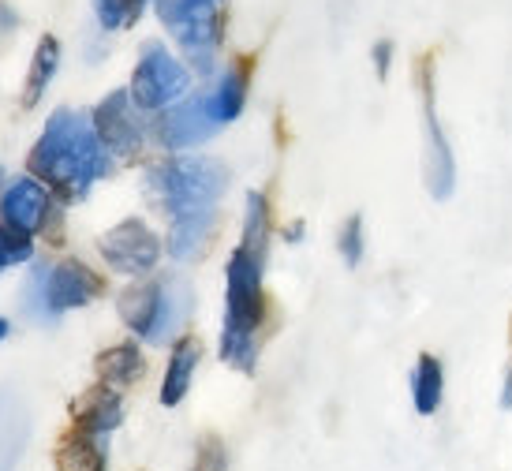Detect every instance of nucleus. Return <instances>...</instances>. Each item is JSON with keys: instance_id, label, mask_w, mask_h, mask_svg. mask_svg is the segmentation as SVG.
Masks as SVG:
<instances>
[{"instance_id": "f257e3e1", "label": "nucleus", "mask_w": 512, "mask_h": 471, "mask_svg": "<svg viewBox=\"0 0 512 471\" xmlns=\"http://www.w3.org/2000/svg\"><path fill=\"white\" fill-rule=\"evenodd\" d=\"M30 176H38L64 202H79L113 169V154L101 143L94 120L72 109H57L45 120L42 139L30 150Z\"/></svg>"}, {"instance_id": "f03ea898", "label": "nucleus", "mask_w": 512, "mask_h": 471, "mask_svg": "<svg viewBox=\"0 0 512 471\" xmlns=\"http://www.w3.org/2000/svg\"><path fill=\"white\" fill-rule=\"evenodd\" d=\"M266 255L236 247L225 266V326H221V359L243 374H255L266 322Z\"/></svg>"}, {"instance_id": "7ed1b4c3", "label": "nucleus", "mask_w": 512, "mask_h": 471, "mask_svg": "<svg viewBox=\"0 0 512 471\" xmlns=\"http://www.w3.org/2000/svg\"><path fill=\"white\" fill-rule=\"evenodd\" d=\"M146 191L169 221L217 214V202L228 191V169L214 157H169L150 165Z\"/></svg>"}, {"instance_id": "20e7f679", "label": "nucleus", "mask_w": 512, "mask_h": 471, "mask_svg": "<svg viewBox=\"0 0 512 471\" xmlns=\"http://www.w3.org/2000/svg\"><path fill=\"white\" fill-rule=\"evenodd\" d=\"M154 8L165 30L184 49L187 64L199 75H214L221 34H225L221 0H154Z\"/></svg>"}, {"instance_id": "39448f33", "label": "nucleus", "mask_w": 512, "mask_h": 471, "mask_svg": "<svg viewBox=\"0 0 512 471\" xmlns=\"http://www.w3.org/2000/svg\"><path fill=\"white\" fill-rule=\"evenodd\" d=\"M105 292V281L86 262L64 258L57 266H38L27 285V307L34 318H60L64 311H79Z\"/></svg>"}, {"instance_id": "423d86ee", "label": "nucleus", "mask_w": 512, "mask_h": 471, "mask_svg": "<svg viewBox=\"0 0 512 471\" xmlns=\"http://www.w3.org/2000/svg\"><path fill=\"white\" fill-rule=\"evenodd\" d=\"M419 98H423V180L434 199H449L456 187V157L445 139L438 116V90H434V57L419 60Z\"/></svg>"}, {"instance_id": "0eeeda50", "label": "nucleus", "mask_w": 512, "mask_h": 471, "mask_svg": "<svg viewBox=\"0 0 512 471\" xmlns=\"http://www.w3.org/2000/svg\"><path fill=\"white\" fill-rule=\"evenodd\" d=\"M191 72L184 60H176L161 42H146L143 57L131 75V98L143 113H165L176 101L187 98Z\"/></svg>"}, {"instance_id": "6e6552de", "label": "nucleus", "mask_w": 512, "mask_h": 471, "mask_svg": "<svg viewBox=\"0 0 512 471\" xmlns=\"http://www.w3.org/2000/svg\"><path fill=\"white\" fill-rule=\"evenodd\" d=\"M221 128L225 124L214 113V98H210V90H202V94L176 101L172 109L157 116L154 135L165 150H191V146H202L206 139H214Z\"/></svg>"}, {"instance_id": "1a4fd4ad", "label": "nucleus", "mask_w": 512, "mask_h": 471, "mask_svg": "<svg viewBox=\"0 0 512 471\" xmlns=\"http://www.w3.org/2000/svg\"><path fill=\"white\" fill-rule=\"evenodd\" d=\"M98 251L116 273L146 277L157 266V258H161V240H157V232L146 221L131 217V221H120L116 229L101 232Z\"/></svg>"}, {"instance_id": "9d476101", "label": "nucleus", "mask_w": 512, "mask_h": 471, "mask_svg": "<svg viewBox=\"0 0 512 471\" xmlns=\"http://www.w3.org/2000/svg\"><path fill=\"white\" fill-rule=\"evenodd\" d=\"M90 120H94L101 143H105V150L113 157H135L143 150V143H146L143 109L135 105L131 90H113V94L90 113Z\"/></svg>"}, {"instance_id": "9b49d317", "label": "nucleus", "mask_w": 512, "mask_h": 471, "mask_svg": "<svg viewBox=\"0 0 512 471\" xmlns=\"http://www.w3.org/2000/svg\"><path fill=\"white\" fill-rule=\"evenodd\" d=\"M49 206H53L49 187L38 176H19L0 195V225L19 232V236H34V232L45 229Z\"/></svg>"}, {"instance_id": "f8f14e48", "label": "nucleus", "mask_w": 512, "mask_h": 471, "mask_svg": "<svg viewBox=\"0 0 512 471\" xmlns=\"http://www.w3.org/2000/svg\"><path fill=\"white\" fill-rule=\"evenodd\" d=\"M195 307V292L184 277H161L157 281V300H154V322L146 333V344H169L176 341V333L187 326Z\"/></svg>"}, {"instance_id": "ddd939ff", "label": "nucleus", "mask_w": 512, "mask_h": 471, "mask_svg": "<svg viewBox=\"0 0 512 471\" xmlns=\"http://www.w3.org/2000/svg\"><path fill=\"white\" fill-rule=\"evenodd\" d=\"M53 468L105 471V434H94L83 423H72V427L60 434V442L53 445Z\"/></svg>"}, {"instance_id": "4468645a", "label": "nucleus", "mask_w": 512, "mask_h": 471, "mask_svg": "<svg viewBox=\"0 0 512 471\" xmlns=\"http://www.w3.org/2000/svg\"><path fill=\"white\" fill-rule=\"evenodd\" d=\"M30 438V412L15 393H0V471H12L27 449Z\"/></svg>"}, {"instance_id": "2eb2a0df", "label": "nucleus", "mask_w": 512, "mask_h": 471, "mask_svg": "<svg viewBox=\"0 0 512 471\" xmlns=\"http://www.w3.org/2000/svg\"><path fill=\"white\" fill-rule=\"evenodd\" d=\"M251 68H255V60L251 57H236L225 72H221V79L214 83V90H210V98H214V113H217L221 124L240 120L243 105H247V90H251Z\"/></svg>"}, {"instance_id": "dca6fc26", "label": "nucleus", "mask_w": 512, "mask_h": 471, "mask_svg": "<svg viewBox=\"0 0 512 471\" xmlns=\"http://www.w3.org/2000/svg\"><path fill=\"white\" fill-rule=\"evenodd\" d=\"M199 359H202V344L195 337H180V341L172 344L165 382H161V404L165 408H176L187 397V389L195 382V371H199Z\"/></svg>"}, {"instance_id": "f3484780", "label": "nucleus", "mask_w": 512, "mask_h": 471, "mask_svg": "<svg viewBox=\"0 0 512 471\" xmlns=\"http://www.w3.org/2000/svg\"><path fill=\"white\" fill-rule=\"evenodd\" d=\"M120 389L105 386L98 382L94 389H86L79 404H75V423H83L86 430H94V434H109V430L120 427Z\"/></svg>"}, {"instance_id": "a211bd4d", "label": "nucleus", "mask_w": 512, "mask_h": 471, "mask_svg": "<svg viewBox=\"0 0 512 471\" xmlns=\"http://www.w3.org/2000/svg\"><path fill=\"white\" fill-rule=\"evenodd\" d=\"M441 400H445V367H441L438 356H423L415 359V371H412V404L415 412L430 419V415L441 412Z\"/></svg>"}, {"instance_id": "6ab92c4d", "label": "nucleus", "mask_w": 512, "mask_h": 471, "mask_svg": "<svg viewBox=\"0 0 512 471\" xmlns=\"http://www.w3.org/2000/svg\"><path fill=\"white\" fill-rule=\"evenodd\" d=\"M57 72H60V42L53 34H42V38H38V49H34V60H30L27 86H23V109H34V105L42 101L49 83L57 79Z\"/></svg>"}, {"instance_id": "aec40b11", "label": "nucleus", "mask_w": 512, "mask_h": 471, "mask_svg": "<svg viewBox=\"0 0 512 471\" xmlns=\"http://www.w3.org/2000/svg\"><path fill=\"white\" fill-rule=\"evenodd\" d=\"M217 229V214H202V217H184V221H172L169 232V255L176 262H191L206 251V243Z\"/></svg>"}, {"instance_id": "412c9836", "label": "nucleus", "mask_w": 512, "mask_h": 471, "mask_svg": "<svg viewBox=\"0 0 512 471\" xmlns=\"http://www.w3.org/2000/svg\"><path fill=\"white\" fill-rule=\"evenodd\" d=\"M143 352H139V344H116V348H105L98 356V378L105 386L113 389H124L131 382H139L143 378Z\"/></svg>"}, {"instance_id": "4be33fe9", "label": "nucleus", "mask_w": 512, "mask_h": 471, "mask_svg": "<svg viewBox=\"0 0 512 471\" xmlns=\"http://www.w3.org/2000/svg\"><path fill=\"white\" fill-rule=\"evenodd\" d=\"M270 232H273L270 199H266L262 191H251V195H247V206H243V236H240V243H243V247H251V251L270 255Z\"/></svg>"}, {"instance_id": "5701e85b", "label": "nucleus", "mask_w": 512, "mask_h": 471, "mask_svg": "<svg viewBox=\"0 0 512 471\" xmlns=\"http://www.w3.org/2000/svg\"><path fill=\"white\" fill-rule=\"evenodd\" d=\"M146 12V0H94V15L105 30L135 27Z\"/></svg>"}, {"instance_id": "b1692460", "label": "nucleus", "mask_w": 512, "mask_h": 471, "mask_svg": "<svg viewBox=\"0 0 512 471\" xmlns=\"http://www.w3.org/2000/svg\"><path fill=\"white\" fill-rule=\"evenodd\" d=\"M337 251H341V258L348 266L363 262V255H367V232H363V217L359 214H352L341 225V232H337Z\"/></svg>"}, {"instance_id": "393cba45", "label": "nucleus", "mask_w": 512, "mask_h": 471, "mask_svg": "<svg viewBox=\"0 0 512 471\" xmlns=\"http://www.w3.org/2000/svg\"><path fill=\"white\" fill-rule=\"evenodd\" d=\"M195 471H228V445L217 434H202L195 449Z\"/></svg>"}, {"instance_id": "a878e982", "label": "nucleus", "mask_w": 512, "mask_h": 471, "mask_svg": "<svg viewBox=\"0 0 512 471\" xmlns=\"http://www.w3.org/2000/svg\"><path fill=\"white\" fill-rule=\"evenodd\" d=\"M34 255V243L30 236H19V232L4 229L0 225V273L8 270V266H19V262H27Z\"/></svg>"}, {"instance_id": "bb28decb", "label": "nucleus", "mask_w": 512, "mask_h": 471, "mask_svg": "<svg viewBox=\"0 0 512 471\" xmlns=\"http://www.w3.org/2000/svg\"><path fill=\"white\" fill-rule=\"evenodd\" d=\"M370 60H374V72H378V79H389V68H393V42H389V38L374 42V49H370Z\"/></svg>"}, {"instance_id": "cd10ccee", "label": "nucleus", "mask_w": 512, "mask_h": 471, "mask_svg": "<svg viewBox=\"0 0 512 471\" xmlns=\"http://www.w3.org/2000/svg\"><path fill=\"white\" fill-rule=\"evenodd\" d=\"M501 404L512 408V363H509V374H505V386H501Z\"/></svg>"}, {"instance_id": "c85d7f7f", "label": "nucleus", "mask_w": 512, "mask_h": 471, "mask_svg": "<svg viewBox=\"0 0 512 471\" xmlns=\"http://www.w3.org/2000/svg\"><path fill=\"white\" fill-rule=\"evenodd\" d=\"M8 329H12V326H8V318H0V341L8 337Z\"/></svg>"}]
</instances>
